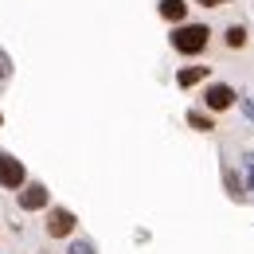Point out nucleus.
<instances>
[{"mask_svg": "<svg viewBox=\"0 0 254 254\" xmlns=\"http://www.w3.org/2000/svg\"><path fill=\"white\" fill-rule=\"evenodd\" d=\"M211 39H215L211 24H191V20L176 24V28H172V35H168L172 51H176V55H184V59H199V55H207Z\"/></svg>", "mask_w": 254, "mask_h": 254, "instance_id": "f257e3e1", "label": "nucleus"}, {"mask_svg": "<svg viewBox=\"0 0 254 254\" xmlns=\"http://www.w3.org/2000/svg\"><path fill=\"white\" fill-rule=\"evenodd\" d=\"M74 231H78V215L70 211V207H59V203H51L47 211H43V235L55 243V239H74Z\"/></svg>", "mask_w": 254, "mask_h": 254, "instance_id": "f03ea898", "label": "nucleus"}, {"mask_svg": "<svg viewBox=\"0 0 254 254\" xmlns=\"http://www.w3.org/2000/svg\"><path fill=\"white\" fill-rule=\"evenodd\" d=\"M203 102H199V110H207V114H227V110H235V102H239V94H235V86H227V82H203Z\"/></svg>", "mask_w": 254, "mask_h": 254, "instance_id": "7ed1b4c3", "label": "nucleus"}, {"mask_svg": "<svg viewBox=\"0 0 254 254\" xmlns=\"http://www.w3.org/2000/svg\"><path fill=\"white\" fill-rule=\"evenodd\" d=\"M47 207H51V191H47V184L28 180L24 188L16 191V211H24V215H39V211H47Z\"/></svg>", "mask_w": 254, "mask_h": 254, "instance_id": "20e7f679", "label": "nucleus"}, {"mask_svg": "<svg viewBox=\"0 0 254 254\" xmlns=\"http://www.w3.org/2000/svg\"><path fill=\"white\" fill-rule=\"evenodd\" d=\"M28 180H32V176H28L24 160L12 157L8 149H0V188H4V191H20Z\"/></svg>", "mask_w": 254, "mask_h": 254, "instance_id": "39448f33", "label": "nucleus"}, {"mask_svg": "<svg viewBox=\"0 0 254 254\" xmlns=\"http://www.w3.org/2000/svg\"><path fill=\"white\" fill-rule=\"evenodd\" d=\"M223 51H227V55H235V51H247V47H251V28H247V24H243V20H231V24H227V28H223Z\"/></svg>", "mask_w": 254, "mask_h": 254, "instance_id": "423d86ee", "label": "nucleus"}, {"mask_svg": "<svg viewBox=\"0 0 254 254\" xmlns=\"http://www.w3.org/2000/svg\"><path fill=\"white\" fill-rule=\"evenodd\" d=\"M207 78H211V66L207 63H191V66H180V70H176V86H180V90L203 86Z\"/></svg>", "mask_w": 254, "mask_h": 254, "instance_id": "0eeeda50", "label": "nucleus"}, {"mask_svg": "<svg viewBox=\"0 0 254 254\" xmlns=\"http://www.w3.org/2000/svg\"><path fill=\"white\" fill-rule=\"evenodd\" d=\"M157 16L164 20V24H184L188 20V0H157Z\"/></svg>", "mask_w": 254, "mask_h": 254, "instance_id": "6e6552de", "label": "nucleus"}, {"mask_svg": "<svg viewBox=\"0 0 254 254\" xmlns=\"http://www.w3.org/2000/svg\"><path fill=\"white\" fill-rule=\"evenodd\" d=\"M184 122H188V129H195V133H215V129H219L215 114H207V110H199V106L184 114Z\"/></svg>", "mask_w": 254, "mask_h": 254, "instance_id": "1a4fd4ad", "label": "nucleus"}, {"mask_svg": "<svg viewBox=\"0 0 254 254\" xmlns=\"http://www.w3.org/2000/svg\"><path fill=\"white\" fill-rule=\"evenodd\" d=\"M223 184H227V195H231V199H239V203L247 199V191H243V180L235 176V168H231V164L223 168Z\"/></svg>", "mask_w": 254, "mask_h": 254, "instance_id": "9d476101", "label": "nucleus"}, {"mask_svg": "<svg viewBox=\"0 0 254 254\" xmlns=\"http://www.w3.org/2000/svg\"><path fill=\"white\" fill-rule=\"evenodd\" d=\"M12 78V59H8V51H0V82H8Z\"/></svg>", "mask_w": 254, "mask_h": 254, "instance_id": "9b49d317", "label": "nucleus"}, {"mask_svg": "<svg viewBox=\"0 0 254 254\" xmlns=\"http://www.w3.org/2000/svg\"><path fill=\"white\" fill-rule=\"evenodd\" d=\"M70 254H94V243H86V239H74V243H70Z\"/></svg>", "mask_w": 254, "mask_h": 254, "instance_id": "f8f14e48", "label": "nucleus"}, {"mask_svg": "<svg viewBox=\"0 0 254 254\" xmlns=\"http://www.w3.org/2000/svg\"><path fill=\"white\" fill-rule=\"evenodd\" d=\"M199 8H227V4H235V0H195Z\"/></svg>", "mask_w": 254, "mask_h": 254, "instance_id": "ddd939ff", "label": "nucleus"}, {"mask_svg": "<svg viewBox=\"0 0 254 254\" xmlns=\"http://www.w3.org/2000/svg\"><path fill=\"white\" fill-rule=\"evenodd\" d=\"M0 126H4V114H0Z\"/></svg>", "mask_w": 254, "mask_h": 254, "instance_id": "4468645a", "label": "nucleus"}]
</instances>
